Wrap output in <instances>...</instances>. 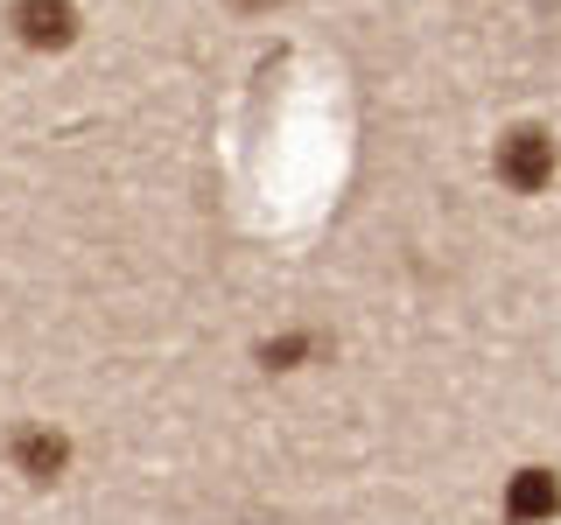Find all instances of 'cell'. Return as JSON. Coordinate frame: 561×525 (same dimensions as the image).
<instances>
[{
	"label": "cell",
	"instance_id": "5b68a950",
	"mask_svg": "<svg viewBox=\"0 0 561 525\" xmlns=\"http://www.w3.org/2000/svg\"><path fill=\"white\" fill-rule=\"evenodd\" d=\"M309 358H323V337H316V329H280V337L260 343V364H267V372H302Z\"/></svg>",
	"mask_w": 561,
	"mask_h": 525
},
{
	"label": "cell",
	"instance_id": "7a4b0ae2",
	"mask_svg": "<svg viewBox=\"0 0 561 525\" xmlns=\"http://www.w3.org/2000/svg\"><path fill=\"white\" fill-rule=\"evenodd\" d=\"M8 28H14L22 49H35V57H64V49L84 35V14H78V0H14Z\"/></svg>",
	"mask_w": 561,
	"mask_h": 525
},
{
	"label": "cell",
	"instance_id": "3957f363",
	"mask_svg": "<svg viewBox=\"0 0 561 525\" xmlns=\"http://www.w3.org/2000/svg\"><path fill=\"white\" fill-rule=\"evenodd\" d=\"M8 455H14V469H22L28 483H57L64 469H70V442H64L57 428H14Z\"/></svg>",
	"mask_w": 561,
	"mask_h": 525
},
{
	"label": "cell",
	"instance_id": "277c9868",
	"mask_svg": "<svg viewBox=\"0 0 561 525\" xmlns=\"http://www.w3.org/2000/svg\"><path fill=\"white\" fill-rule=\"evenodd\" d=\"M561 512V477L554 469H519L513 483H505V518L513 525H548Z\"/></svg>",
	"mask_w": 561,
	"mask_h": 525
},
{
	"label": "cell",
	"instance_id": "6da1fadb",
	"mask_svg": "<svg viewBox=\"0 0 561 525\" xmlns=\"http://www.w3.org/2000/svg\"><path fill=\"white\" fill-rule=\"evenodd\" d=\"M554 168H561V154H554L548 127H513L499 148H491V175H499L513 197H540V189L554 183Z\"/></svg>",
	"mask_w": 561,
	"mask_h": 525
},
{
	"label": "cell",
	"instance_id": "8992f818",
	"mask_svg": "<svg viewBox=\"0 0 561 525\" xmlns=\"http://www.w3.org/2000/svg\"><path fill=\"white\" fill-rule=\"evenodd\" d=\"M239 14H274V8H288V0H232Z\"/></svg>",
	"mask_w": 561,
	"mask_h": 525
}]
</instances>
